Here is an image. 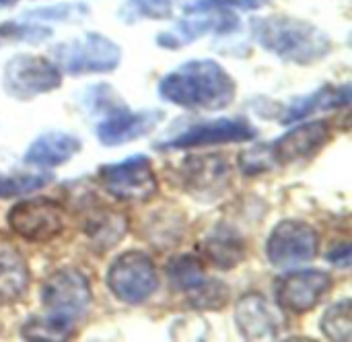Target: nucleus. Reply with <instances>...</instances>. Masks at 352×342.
Masks as SVG:
<instances>
[{
  "instance_id": "6ab92c4d",
  "label": "nucleus",
  "mask_w": 352,
  "mask_h": 342,
  "mask_svg": "<svg viewBox=\"0 0 352 342\" xmlns=\"http://www.w3.org/2000/svg\"><path fill=\"white\" fill-rule=\"evenodd\" d=\"M351 105V85H322L320 89L293 99L283 114L278 116L280 124H297L303 122L318 111H332V109H342Z\"/></svg>"
},
{
  "instance_id": "39448f33",
  "label": "nucleus",
  "mask_w": 352,
  "mask_h": 342,
  "mask_svg": "<svg viewBox=\"0 0 352 342\" xmlns=\"http://www.w3.org/2000/svg\"><path fill=\"white\" fill-rule=\"evenodd\" d=\"M258 136V128L243 116L237 118H214L188 124L184 130L167 134L163 140L155 142L157 151H188L200 147L235 145L250 142Z\"/></svg>"
},
{
  "instance_id": "cd10ccee",
  "label": "nucleus",
  "mask_w": 352,
  "mask_h": 342,
  "mask_svg": "<svg viewBox=\"0 0 352 342\" xmlns=\"http://www.w3.org/2000/svg\"><path fill=\"white\" fill-rule=\"evenodd\" d=\"M52 35L50 27H43L41 23H4L0 25V45L4 41H25V43H41Z\"/></svg>"
},
{
  "instance_id": "f257e3e1",
  "label": "nucleus",
  "mask_w": 352,
  "mask_h": 342,
  "mask_svg": "<svg viewBox=\"0 0 352 342\" xmlns=\"http://www.w3.org/2000/svg\"><path fill=\"white\" fill-rule=\"evenodd\" d=\"M159 97L184 109L221 111L235 101L237 83L217 60H188L159 81Z\"/></svg>"
},
{
  "instance_id": "bb28decb",
  "label": "nucleus",
  "mask_w": 352,
  "mask_h": 342,
  "mask_svg": "<svg viewBox=\"0 0 352 342\" xmlns=\"http://www.w3.org/2000/svg\"><path fill=\"white\" fill-rule=\"evenodd\" d=\"M21 336L27 341H66L72 336V330H68L66 326L58 324L56 320L47 318V316H31L25 326L21 328Z\"/></svg>"
},
{
  "instance_id": "393cba45",
  "label": "nucleus",
  "mask_w": 352,
  "mask_h": 342,
  "mask_svg": "<svg viewBox=\"0 0 352 342\" xmlns=\"http://www.w3.org/2000/svg\"><path fill=\"white\" fill-rule=\"evenodd\" d=\"M320 328L328 341L349 342L352 339V306L351 299H340L330 306L322 320Z\"/></svg>"
},
{
  "instance_id": "412c9836",
  "label": "nucleus",
  "mask_w": 352,
  "mask_h": 342,
  "mask_svg": "<svg viewBox=\"0 0 352 342\" xmlns=\"http://www.w3.org/2000/svg\"><path fill=\"white\" fill-rule=\"evenodd\" d=\"M204 254L210 258L212 264H217L223 270L235 268L243 256H245V246L239 233L227 225H219L214 231L208 233V237L202 244Z\"/></svg>"
},
{
  "instance_id": "c85d7f7f",
  "label": "nucleus",
  "mask_w": 352,
  "mask_h": 342,
  "mask_svg": "<svg viewBox=\"0 0 352 342\" xmlns=\"http://www.w3.org/2000/svg\"><path fill=\"white\" fill-rule=\"evenodd\" d=\"M239 165L243 169V173H260V171H266L270 169L272 165V159H270V153H268V145H260L252 151H245L239 159Z\"/></svg>"
},
{
  "instance_id": "423d86ee",
  "label": "nucleus",
  "mask_w": 352,
  "mask_h": 342,
  "mask_svg": "<svg viewBox=\"0 0 352 342\" xmlns=\"http://www.w3.org/2000/svg\"><path fill=\"white\" fill-rule=\"evenodd\" d=\"M97 180L120 202H148L159 192V180L146 155H132L116 163L99 165Z\"/></svg>"
},
{
  "instance_id": "2eb2a0df",
  "label": "nucleus",
  "mask_w": 352,
  "mask_h": 342,
  "mask_svg": "<svg viewBox=\"0 0 352 342\" xmlns=\"http://www.w3.org/2000/svg\"><path fill=\"white\" fill-rule=\"evenodd\" d=\"M188 19L177 21V25L171 31H163L157 37V43L167 50H177L188 43L198 41L204 35L217 33V35H229L239 27V19L235 10H202V12H188Z\"/></svg>"
},
{
  "instance_id": "ddd939ff",
  "label": "nucleus",
  "mask_w": 352,
  "mask_h": 342,
  "mask_svg": "<svg viewBox=\"0 0 352 342\" xmlns=\"http://www.w3.org/2000/svg\"><path fill=\"white\" fill-rule=\"evenodd\" d=\"M332 138L330 124L326 120H309L268 145L272 165H293L318 155Z\"/></svg>"
},
{
  "instance_id": "4468645a",
  "label": "nucleus",
  "mask_w": 352,
  "mask_h": 342,
  "mask_svg": "<svg viewBox=\"0 0 352 342\" xmlns=\"http://www.w3.org/2000/svg\"><path fill=\"white\" fill-rule=\"evenodd\" d=\"M163 118V109L130 111L128 105H122L101 118V122L95 128V134L103 147H122L148 136L161 124Z\"/></svg>"
},
{
  "instance_id": "f8f14e48",
  "label": "nucleus",
  "mask_w": 352,
  "mask_h": 342,
  "mask_svg": "<svg viewBox=\"0 0 352 342\" xmlns=\"http://www.w3.org/2000/svg\"><path fill=\"white\" fill-rule=\"evenodd\" d=\"M332 289V277L320 268H291L276 281V301L291 314H307Z\"/></svg>"
},
{
  "instance_id": "f03ea898",
  "label": "nucleus",
  "mask_w": 352,
  "mask_h": 342,
  "mask_svg": "<svg viewBox=\"0 0 352 342\" xmlns=\"http://www.w3.org/2000/svg\"><path fill=\"white\" fill-rule=\"evenodd\" d=\"M252 35L262 50L283 62L297 66L316 64L328 58L334 47L330 35L324 29L309 21L285 14L254 19Z\"/></svg>"
},
{
  "instance_id": "0eeeda50",
  "label": "nucleus",
  "mask_w": 352,
  "mask_h": 342,
  "mask_svg": "<svg viewBox=\"0 0 352 342\" xmlns=\"http://www.w3.org/2000/svg\"><path fill=\"white\" fill-rule=\"evenodd\" d=\"M62 87V70L45 56L14 54L2 70V91L16 99L29 101Z\"/></svg>"
},
{
  "instance_id": "f3484780",
  "label": "nucleus",
  "mask_w": 352,
  "mask_h": 342,
  "mask_svg": "<svg viewBox=\"0 0 352 342\" xmlns=\"http://www.w3.org/2000/svg\"><path fill=\"white\" fill-rule=\"evenodd\" d=\"M182 180L192 196L198 200H212L227 188L229 165L219 155H194L184 161Z\"/></svg>"
},
{
  "instance_id": "aec40b11",
  "label": "nucleus",
  "mask_w": 352,
  "mask_h": 342,
  "mask_svg": "<svg viewBox=\"0 0 352 342\" xmlns=\"http://www.w3.org/2000/svg\"><path fill=\"white\" fill-rule=\"evenodd\" d=\"M31 283V272L23 254L10 246L0 242V306L19 303Z\"/></svg>"
},
{
  "instance_id": "2f4dec72",
  "label": "nucleus",
  "mask_w": 352,
  "mask_h": 342,
  "mask_svg": "<svg viewBox=\"0 0 352 342\" xmlns=\"http://www.w3.org/2000/svg\"><path fill=\"white\" fill-rule=\"evenodd\" d=\"M262 2H264V0H262Z\"/></svg>"
},
{
  "instance_id": "5701e85b",
  "label": "nucleus",
  "mask_w": 352,
  "mask_h": 342,
  "mask_svg": "<svg viewBox=\"0 0 352 342\" xmlns=\"http://www.w3.org/2000/svg\"><path fill=\"white\" fill-rule=\"evenodd\" d=\"M54 182V175L47 169L39 171H14L0 173V198H16L33 194Z\"/></svg>"
},
{
  "instance_id": "a211bd4d",
  "label": "nucleus",
  "mask_w": 352,
  "mask_h": 342,
  "mask_svg": "<svg viewBox=\"0 0 352 342\" xmlns=\"http://www.w3.org/2000/svg\"><path fill=\"white\" fill-rule=\"evenodd\" d=\"M80 149H82V140L76 134L64 130H50V132H41L31 140V145L23 155V161L31 167L52 169L68 163L72 157L80 153Z\"/></svg>"
},
{
  "instance_id": "9b49d317",
  "label": "nucleus",
  "mask_w": 352,
  "mask_h": 342,
  "mask_svg": "<svg viewBox=\"0 0 352 342\" xmlns=\"http://www.w3.org/2000/svg\"><path fill=\"white\" fill-rule=\"evenodd\" d=\"M6 223L14 235L27 242L45 244L64 231L66 215L64 209L52 198H27L10 206Z\"/></svg>"
},
{
  "instance_id": "7ed1b4c3",
  "label": "nucleus",
  "mask_w": 352,
  "mask_h": 342,
  "mask_svg": "<svg viewBox=\"0 0 352 342\" xmlns=\"http://www.w3.org/2000/svg\"><path fill=\"white\" fill-rule=\"evenodd\" d=\"M41 306L45 310L43 316L56 320L74 332L76 324L87 316L93 293L89 279L78 268H58L54 270L41 285Z\"/></svg>"
},
{
  "instance_id": "20e7f679",
  "label": "nucleus",
  "mask_w": 352,
  "mask_h": 342,
  "mask_svg": "<svg viewBox=\"0 0 352 342\" xmlns=\"http://www.w3.org/2000/svg\"><path fill=\"white\" fill-rule=\"evenodd\" d=\"M54 62L70 76L109 74L122 62V47L103 33L89 31L52 47Z\"/></svg>"
},
{
  "instance_id": "6e6552de",
  "label": "nucleus",
  "mask_w": 352,
  "mask_h": 342,
  "mask_svg": "<svg viewBox=\"0 0 352 342\" xmlns=\"http://www.w3.org/2000/svg\"><path fill=\"white\" fill-rule=\"evenodd\" d=\"M105 285L118 301L140 306L157 293L159 275L148 254L128 250L109 264Z\"/></svg>"
},
{
  "instance_id": "b1692460",
  "label": "nucleus",
  "mask_w": 352,
  "mask_h": 342,
  "mask_svg": "<svg viewBox=\"0 0 352 342\" xmlns=\"http://www.w3.org/2000/svg\"><path fill=\"white\" fill-rule=\"evenodd\" d=\"M179 0H126L118 10L120 19L128 25L138 23L142 19L165 21L171 19Z\"/></svg>"
},
{
  "instance_id": "a878e982",
  "label": "nucleus",
  "mask_w": 352,
  "mask_h": 342,
  "mask_svg": "<svg viewBox=\"0 0 352 342\" xmlns=\"http://www.w3.org/2000/svg\"><path fill=\"white\" fill-rule=\"evenodd\" d=\"M91 14V8L82 2H74V4H56V6H43V8H35L25 12L27 21H35V23H68V21H76L80 23L85 17Z\"/></svg>"
},
{
  "instance_id": "c756f323",
  "label": "nucleus",
  "mask_w": 352,
  "mask_h": 342,
  "mask_svg": "<svg viewBox=\"0 0 352 342\" xmlns=\"http://www.w3.org/2000/svg\"><path fill=\"white\" fill-rule=\"evenodd\" d=\"M328 262L336 264L338 268H349L351 266V244H340V246L332 248L328 254Z\"/></svg>"
},
{
  "instance_id": "1a4fd4ad",
  "label": "nucleus",
  "mask_w": 352,
  "mask_h": 342,
  "mask_svg": "<svg viewBox=\"0 0 352 342\" xmlns=\"http://www.w3.org/2000/svg\"><path fill=\"white\" fill-rule=\"evenodd\" d=\"M171 287L186 297L194 310H221L229 301V287L223 281L210 279L204 264L196 256H177L167 266Z\"/></svg>"
},
{
  "instance_id": "4be33fe9",
  "label": "nucleus",
  "mask_w": 352,
  "mask_h": 342,
  "mask_svg": "<svg viewBox=\"0 0 352 342\" xmlns=\"http://www.w3.org/2000/svg\"><path fill=\"white\" fill-rule=\"evenodd\" d=\"M128 231V221L124 215L113 211H97L87 219L85 233L93 246L99 250H107L116 246L120 239H124Z\"/></svg>"
},
{
  "instance_id": "7c9ffc66",
  "label": "nucleus",
  "mask_w": 352,
  "mask_h": 342,
  "mask_svg": "<svg viewBox=\"0 0 352 342\" xmlns=\"http://www.w3.org/2000/svg\"><path fill=\"white\" fill-rule=\"evenodd\" d=\"M16 0H0V8H6V6H12Z\"/></svg>"
},
{
  "instance_id": "9d476101",
  "label": "nucleus",
  "mask_w": 352,
  "mask_h": 342,
  "mask_svg": "<svg viewBox=\"0 0 352 342\" xmlns=\"http://www.w3.org/2000/svg\"><path fill=\"white\" fill-rule=\"evenodd\" d=\"M320 252L318 231L299 219H283L266 239V258L278 270L309 264Z\"/></svg>"
},
{
  "instance_id": "dca6fc26",
  "label": "nucleus",
  "mask_w": 352,
  "mask_h": 342,
  "mask_svg": "<svg viewBox=\"0 0 352 342\" xmlns=\"http://www.w3.org/2000/svg\"><path fill=\"white\" fill-rule=\"evenodd\" d=\"M235 326L245 341H274L283 332L280 314L260 293H245L235 308Z\"/></svg>"
}]
</instances>
